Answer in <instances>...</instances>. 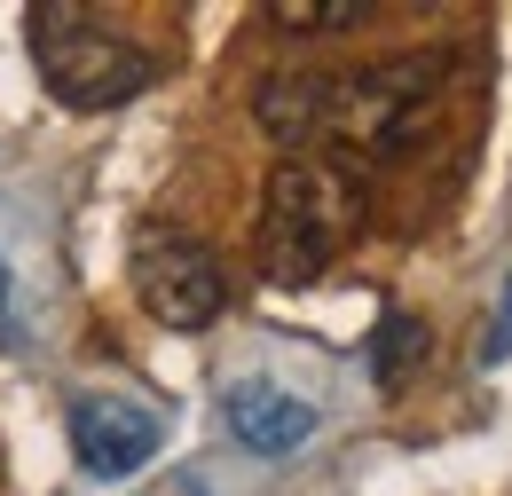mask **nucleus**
<instances>
[{
  "label": "nucleus",
  "instance_id": "nucleus-1",
  "mask_svg": "<svg viewBox=\"0 0 512 496\" xmlns=\"http://www.w3.org/2000/svg\"><path fill=\"white\" fill-rule=\"evenodd\" d=\"M355 237H363V182H355L339 158L300 150V158H284V166L268 174L253 245H260V276H268L276 292L316 284Z\"/></svg>",
  "mask_w": 512,
  "mask_h": 496
},
{
  "label": "nucleus",
  "instance_id": "nucleus-2",
  "mask_svg": "<svg viewBox=\"0 0 512 496\" xmlns=\"http://www.w3.org/2000/svg\"><path fill=\"white\" fill-rule=\"evenodd\" d=\"M24 24H32V63H40L48 95L71 103V111H111V103H127V95H142L158 79L150 48H134L127 32H111L103 16H87L71 0L32 8Z\"/></svg>",
  "mask_w": 512,
  "mask_h": 496
},
{
  "label": "nucleus",
  "instance_id": "nucleus-3",
  "mask_svg": "<svg viewBox=\"0 0 512 496\" xmlns=\"http://www.w3.org/2000/svg\"><path fill=\"white\" fill-rule=\"evenodd\" d=\"M442 87H449V56H394V63H371V71H339L323 142H339V150H402L434 119Z\"/></svg>",
  "mask_w": 512,
  "mask_h": 496
},
{
  "label": "nucleus",
  "instance_id": "nucleus-4",
  "mask_svg": "<svg viewBox=\"0 0 512 496\" xmlns=\"http://www.w3.org/2000/svg\"><path fill=\"white\" fill-rule=\"evenodd\" d=\"M127 276H134V292H142V308L158 315L166 331H205L213 315L229 308L221 260L197 245L190 229H166V221H142V229H134Z\"/></svg>",
  "mask_w": 512,
  "mask_h": 496
},
{
  "label": "nucleus",
  "instance_id": "nucleus-5",
  "mask_svg": "<svg viewBox=\"0 0 512 496\" xmlns=\"http://www.w3.org/2000/svg\"><path fill=\"white\" fill-rule=\"evenodd\" d=\"M166 441V418L142 410V402H103V394H79L71 402V449L95 481H119L134 465H150Z\"/></svg>",
  "mask_w": 512,
  "mask_h": 496
},
{
  "label": "nucleus",
  "instance_id": "nucleus-6",
  "mask_svg": "<svg viewBox=\"0 0 512 496\" xmlns=\"http://www.w3.org/2000/svg\"><path fill=\"white\" fill-rule=\"evenodd\" d=\"M331 79L339 71H268L253 95V119L268 142H284V158H300L308 142H323L331 126Z\"/></svg>",
  "mask_w": 512,
  "mask_h": 496
},
{
  "label": "nucleus",
  "instance_id": "nucleus-7",
  "mask_svg": "<svg viewBox=\"0 0 512 496\" xmlns=\"http://www.w3.org/2000/svg\"><path fill=\"white\" fill-rule=\"evenodd\" d=\"M221 418H229V434L260 449V457H284V449H300V441H316V410L300 402V394H284V386H229L221 394Z\"/></svg>",
  "mask_w": 512,
  "mask_h": 496
},
{
  "label": "nucleus",
  "instance_id": "nucleus-8",
  "mask_svg": "<svg viewBox=\"0 0 512 496\" xmlns=\"http://www.w3.org/2000/svg\"><path fill=\"white\" fill-rule=\"evenodd\" d=\"M371 355H379V363H371V371H379V386L394 394L402 378L426 363V323H418V315H386V323H379V347H371Z\"/></svg>",
  "mask_w": 512,
  "mask_h": 496
},
{
  "label": "nucleus",
  "instance_id": "nucleus-9",
  "mask_svg": "<svg viewBox=\"0 0 512 496\" xmlns=\"http://www.w3.org/2000/svg\"><path fill=\"white\" fill-rule=\"evenodd\" d=\"M268 24H284V32H355V24H363V8H355V0H276V8H268Z\"/></svg>",
  "mask_w": 512,
  "mask_h": 496
},
{
  "label": "nucleus",
  "instance_id": "nucleus-10",
  "mask_svg": "<svg viewBox=\"0 0 512 496\" xmlns=\"http://www.w3.org/2000/svg\"><path fill=\"white\" fill-rule=\"evenodd\" d=\"M24 347V323H16V292H8V268H0V355Z\"/></svg>",
  "mask_w": 512,
  "mask_h": 496
},
{
  "label": "nucleus",
  "instance_id": "nucleus-11",
  "mask_svg": "<svg viewBox=\"0 0 512 496\" xmlns=\"http://www.w3.org/2000/svg\"><path fill=\"white\" fill-rule=\"evenodd\" d=\"M497 347H512V300H505V331H497Z\"/></svg>",
  "mask_w": 512,
  "mask_h": 496
}]
</instances>
